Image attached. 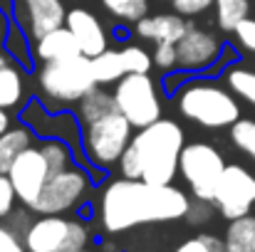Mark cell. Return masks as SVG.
I'll use <instances>...</instances> for the list:
<instances>
[{
	"mask_svg": "<svg viewBox=\"0 0 255 252\" xmlns=\"http://www.w3.org/2000/svg\"><path fill=\"white\" fill-rule=\"evenodd\" d=\"M0 252H27V245L17 230L7 223H0Z\"/></svg>",
	"mask_w": 255,
	"mask_h": 252,
	"instance_id": "cell-34",
	"label": "cell"
},
{
	"mask_svg": "<svg viewBox=\"0 0 255 252\" xmlns=\"http://www.w3.org/2000/svg\"><path fill=\"white\" fill-rule=\"evenodd\" d=\"M20 121L30 124L37 134V139H65L75 149H80L82 141V124L77 114H70L65 109L52 111L47 109L40 99H30L20 109Z\"/></svg>",
	"mask_w": 255,
	"mask_h": 252,
	"instance_id": "cell-12",
	"label": "cell"
},
{
	"mask_svg": "<svg viewBox=\"0 0 255 252\" xmlns=\"http://www.w3.org/2000/svg\"><path fill=\"white\" fill-rule=\"evenodd\" d=\"M10 180L17 190V198H20V205L25 208H32L40 198V193L45 190L52 170H50V164L45 159V154L40 151L37 144H32L30 149H25L15 164L10 168Z\"/></svg>",
	"mask_w": 255,
	"mask_h": 252,
	"instance_id": "cell-13",
	"label": "cell"
},
{
	"mask_svg": "<svg viewBox=\"0 0 255 252\" xmlns=\"http://www.w3.org/2000/svg\"><path fill=\"white\" fill-rule=\"evenodd\" d=\"M25 67H20L5 50H0V106L7 111L22 109L27 99V80Z\"/></svg>",
	"mask_w": 255,
	"mask_h": 252,
	"instance_id": "cell-17",
	"label": "cell"
},
{
	"mask_svg": "<svg viewBox=\"0 0 255 252\" xmlns=\"http://www.w3.org/2000/svg\"><path fill=\"white\" fill-rule=\"evenodd\" d=\"M223 80L236 96H241L243 101L255 106V70H248L243 65H231L223 72Z\"/></svg>",
	"mask_w": 255,
	"mask_h": 252,
	"instance_id": "cell-27",
	"label": "cell"
},
{
	"mask_svg": "<svg viewBox=\"0 0 255 252\" xmlns=\"http://www.w3.org/2000/svg\"><path fill=\"white\" fill-rule=\"evenodd\" d=\"M40 151L45 154L47 164H50V170L57 173L62 168H70L72 164H77V149L65 141V139H40L37 141Z\"/></svg>",
	"mask_w": 255,
	"mask_h": 252,
	"instance_id": "cell-25",
	"label": "cell"
},
{
	"mask_svg": "<svg viewBox=\"0 0 255 252\" xmlns=\"http://www.w3.org/2000/svg\"><path fill=\"white\" fill-rule=\"evenodd\" d=\"M17 203H20V198H17V190H15L10 175L0 173V223H5L17 210Z\"/></svg>",
	"mask_w": 255,
	"mask_h": 252,
	"instance_id": "cell-30",
	"label": "cell"
},
{
	"mask_svg": "<svg viewBox=\"0 0 255 252\" xmlns=\"http://www.w3.org/2000/svg\"><path fill=\"white\" fill-rule=\"evenodd\" d=\"M32 55H35V62L37 65H45V62H55V60H67V57H75V55H82L80 52V45L75 40V35L67 30V25L42 35L40 40L32 42Z\"/></svg>",
	"mask_w": 255,
	"mask_h": 252,
	"instance_id": "cell-18",
	"label": "cell"
},
{
	"mask_svg": "<svg viewBox=\"0 0 255 252\" xmlns=\"http://www.w3.org/2000/svg\"><path fill=\"white\" fill-rule=\"evenodd\" d=\"M161 2H171V0H161Z\"/></svg>",
	"mask_w": 255,
	"mask_h": 252,
	"instance_id": "cell-43",
	"label": "cell"
},
{
	"mask_svg": "<svg viewBox=\"0 0 255 252\" xmlns=\"http://www.w3.org/2000/svg\"><path fill=\"white\" fill-rule=\"evenodd\" d=\"M231 141L233 146L246 154L248 159L255 161V119H248V116H241L233 126H231Z\"/></svg>",
	"mask_w": 255,
	"mask_h": 252,
	"instance_id": "cell-29",
	"label": "cell"
},
{
	"mask_svg": "<svg viewBox=\"0 0 255 252\" xmlns=\"http://www.w3.org/2000/svg\"><path fill=\"white\" fill-rule=\"evenodd\" d=\"M223 243L226 252H255V215L228 220Z\"/></svg>",
	"mask_w": 255,
	"mask_h": 252,
	"instance_id": "cell-21",
	"label": "cell"
},
{
	"mask_svg": "<svg viewBox=\"0 0 255 252\" xmlns=\"http://www.w3.org/2000/svg\"><path fill=\"white\" fill-rule=\"evenodd\" d=\"M72 252H97V250H89V248H80V250H72Z\"/></svg>",
	"mask_w": 255,
	"mask_h": 252,
	"instance_id": "cell-42",
	"label": "cell"
},
{
	"mask_svg": "<svg viewBox=\"0 0 255 252\" xmlns=\"http://www.w3.org/2000/svg\"><path fill=\"white\" fill-rule=\"evenodd\" d=\"M173 104L183 119L203 129H226L241 119L238 96L213 77H188L176 89Z\"/></svg>",
	"mask_w": 255,
	"mask_h": 252,
	"instance_id": "cell-3",
	"label": "cell"
},
{
	"mask_svg": "<svg viewBox=\"0 0 255 252\" xmlns=\"http://www.w3.org/2000/svg\"><path fill=\"white\" fill-rule=\"evenodd\" d=\"M35 84L40 91V101L60 111L65 106H75L85 94H89L97 80L92 72V60L85 55H75L67 60H55L35 67Z\"/></svg>",
	"mask_w": 255,
	"mask_h": 252,
	"instance_id": "cell-4",
	"label": "cell"
},
{
	"mask_svg": "<svg viewBox=\"0 0 255 252\" xmlns=\"http://www.w3.org/2000/svg\"><path fill=\"white\" fill-rule=\"evenodd\" d=\"M122 52V60H124V67H127V75H149L156 65H154V55L141 47V45H134V42H127L124 47H119Z\"/></svg>",
	"mask_w": 255,
	"mask_h": 252,
	"instance_id": "cell-28",
	"label": "cell"
},
{
	"mask_svg": "<svg viewBox=\"0 0 255 252\" xmlns=\"http://www.w3.org/2000/svg\"><path fill=\"white\" fill-rule=\"evenodd\" d=\"M2 50L20 65V67H25V70H32L37 62H35V55H32V37L20 27V25H10V32H7V37H5V45H2Z\"/></svg>",
	"mask_w": 255,
	"mask_h": 252,
	"instance_id": "cell-24",
	"label": "cell"
},
{
	"mask_svg": "<svg viewBox=\"0 0 255 252\" xmlns=\"http://www.w3.org/2000/svg\"><path fill=\"white\" fill-rule=\"evenodd\" d=\"M154 65L164 72V75H169L173 70H181L178 67V50H176V45L173 42H159V45H154Z\"/></svg>",
	"mask_w": 255,
	"mask_h": 252,
	"instance_id": "cell-32",
	"label": "cell"
},
{
	"mask_svg": "<svg viewBox=\"0 0 255 252\" xmlns=\"http://www.w3.org/2000/svg\"><path fill=\"white\" fill-rule=\"evenodd\" d=\"M173 252H213V248L208 245L206 235L201 233V235L188 238V240H183L181 245H176V250H173Z\"/></svg>",
	"mask_w": 255,
	"mask_h": 252,
	"instance_id": "cell-36",
	"label": "cell"
},
{
	"mask_svg": "<svg viewBox=\"0 0 255 252\" xmlns=\"http://www.w3.org/2000/svg\"><path fill=\"white\" fill-rule=\"evenodd\" d=\"M10 25H12V17L0 10V50H2V45H5V37H7V32H10Z\"/></svg>",
	"mask_w": 255,
	"mask_h": 252,
	"instance_id": "cell-38",
	"label": "cell"
},
{
	"mask_svg": "<svg viewBox=\"0 0 255 252\" xmlns=\"http://www.w3.org/2000/svg\"><path fill=\"white\" fill-rule=\"evenodd\" d=\"M94 175L89 166L72 164L70 168H62L50 175L45 190L40 193L37 203L32 205L35 215H70L77 210L94 188Z\"/></svg>",
	"mask_w": 255,
	"mask_h": 252,
	"instance_id": "cell-6",
	"label": "cell"
},
{
	"mask_svg": "<svg viewBox=\"0 0 255 252\" xmlns=\"http://www.w3.org/2000/svg\"><path fill=\"white\" fill-rule=\"evenodd\" d=\"M188 208L191 195L183 188L173 183L156 185L124 175L104 183L94 203L99 228L109 235H119L139 225L181 220L186 218Z\"/></svg>",
	"mask_w": 255,
	"mask_h": 252,
	"instance_id": "cell-1",
	"label": "cell"
},
{
	"mask_svg": "<svg viewBox=\"0 0 255 252\" xmlns=\"http://www.w3.org/2000/svg\"><path fill=\"white\" fill-rule=\"evenodd\" d=\"M117 111H122L134 129H144L164 116V99L159 82L149 75H124L112 89Z\"/></svg>",
	"mask_w": 255,
	"mask_h": 252,
	"instance_id": "cell-7",
	"label": "cell"
},
{
	"mask_svg": "<svg viewBox=\"0 0 255 252\" xmlns=\"http://www.w3.org/2000/svg\"><path fill=\"white\" fill-rule=\"evenodd\" d=\"M134 27V35L144 42H151V45H159V42H178L186 30L191 27V20L178 15V12H156V15H144L139 22L131 25Z\"/></svg>",
	"mask_w": 255,
	"mask_h": 252,
	"instance_id": "cell-16",
	"label": "cell"
},
{
	"mask_svg": "<svg viewBox=\"0 0 255 252\" xmlns=\"http://www.w3.org/2000/svg\"><path fill=\"white\" fill-rule=\"evenodd\" d=\"M102 252H119V250H117V245H114V243H109V240H107V243H102Z\"/></svg>",
	"mask_w": 255,
	"mask_h": 252,
	"instance_id": "cell-41",
	"label": "cell"
},
{
	"mask_svg": "<svg viewBox=\"0 0 255 252\" xmlns=\"http://www.w3.org/2000/svg\"><path fill=\"white\" fill-rule=\"evenodd\" d=\"M104 12H109L122 25H134L149 15V0H99Z\"/></svg>",
	"mask_w": 255,
	"mask_h": 252,
	"instance_id": "cell-26",
	"label": "cell"
},
{
	"mask_svg": "<svg viewBox=\"0 0 255 252\" xmlns=\"http://www.w3.org/2000/svg\"><path fill=\"white\" fill-rule=\"evenodd\" d=\"M213 2L216 0H171V7L183 17H201L213 7Z\"/></svg>",
	"mask_w": 255,
	"mask_h": 252,
	"instance_id": "cell-33",
	"label": "cell"
},
{
	"mask_svg": "<svg viewBox=\"0 0 255 252\" xmlns=\"http://www.w3.org/2000/svg\"><path fill=\"white\" fill-rule=\"evenodd\" d=\"M223 154L208 141H188L178 159V178L188 185L191 198L213 200L218 180L226 170Z\"/></svg>",
	"mask_w": 255,
	"mask_h": 252,
	"instance_id": "cell-8",
	"label": "cell"
},
{
	"mask_svg": "<svg viewBox=\"0 0 255 252\" xmlns=\"http://www.w3.org/2000/svg\"><path fill=\"white\" fill-rule=\"evenodd\" d=\"M12 2H15L12 22L20 25L32 37V42L62 27L67 20L65 0H12Z\"/></svg>",
	"mask_w": 255,
	"mask_h": 252,
	"instance_id": "cell-14",
	"label": "cell"
},
{
	"mask_svg": "<svg viewBox=\"0 0 255 252\" xmlns=\"http://www.w3.org/2000/svg\"><path fill=\"white\" fill-rule=\"evenodd\" d=\"M213 205L226 220L251 215L255 205V173L241 164H228L218 180Z\"/></svg>",
	"mask_w": 255,
	"mask_h": 252,
	"instance_id": "cell-10",
	"label": "cell"
},
{
	"mask_svg": "<svg viewBox=\"0 0 255 252\" xmlns=\"http://www.w3.org/2000/svg\"><path fill=\"white\" fill-rule=\"evenodd\" d=\"M92 60V72H94V80L99 86H114L124 75H127V67H124V60H122V52L114 50V47H107L102 55L97 57H89Z\"/></svg>",
	"mask_w": 255,
	"mask_h": 252,
	"instance_id": "cell-22",
	"label": "cell"
},
{
	"mask_svg": "<svg viewBox=\"0 0 255 252\" xmlns=\"http://www.w3.org/2000/svg\"><path fill=\"white\" fill-rule=\"evenodd\" d=\"M12 7H15L12 0H0V10H2L5 15H10V17H12Z\"/></svg>",
	"mask_w": 255,
	"mask_h": 252,
	"instance_id": "cell-40",
	"label": "cell"
},
{
	"mask_svg": "<svg viewBox=\"0 0 255 252\" xmlns=\"http://www.w3.org/2000/svg\"><path fill=\"white\" fill-rule=\"evenodd\" d=\"M134 131L136 129L131 126V121L122 111H112V114L82 126L80 149L85 154V164L89 166L97 183L102 180V173L107 168L119 164V159L124 156Z\"/></svg>",
	"mask_w": 255,
	"mask_h": 252,
	"instance_id": "cell-5",
	"label": "cell"
},
{
	"mask_svg": "<svg viewBox=\"0 0 255 252\" xmlns=\"http://www.w3.org/2000/svg\"><path fill=\"white\" fill-rule=\"evenodd\" d=\"M233 37H236V42H238L241 50L255 55V17H246V20L236 27Z\"/></svg>",
	"mask_w": 255,
	"mask_h": 252,
	"instance_id": "cell-35",
	"label": "cell"
},
{
	"mask_svg": "<svg viewBox=\"0 0 255 252\" xmlns=\"http://www.w3.org/2000/svg\"><path fill=\"white\" fill-rule=\"evenodd\" d=\"M188 77H191L188 72H183V70H173V72H169V75L164 77L161 86H164V91H166V94H171V96H173V94H176V89L186 82Z\"/></svg>",
	"mask_w": 255,
	"mask_h": 252,
	"instance_id": "cell-37",
	"label": "cell"
},
{
	"mask_svg": "<svg viewBox=\"0 0 255 252\" xmlns=\"http://www.w3.org/2000/svg\"><path fill=\"white\" fill-rule=\"evenodd\" d=\"M183 146V126L176 119L161 116L159 121L134 131L124 156L117 164L119 175L156 185L173 183V178L178 175V159Z\"/></svg>",
	"mask_w": 255,
	"mask_h": 252,
	"instance_id": "cell-2",
	"label": "cell"
},
{
	"mask_svg": "<svg viewBox=\"0 0 255 252\" xmlns=\"http://www.w3.org/2000/svg\"><path fill=\"white\" fill-rule=\"evenodd\" d=\"M37 134L30 124L20 121L15 126H10L5 134H0V173H10V168L15 164V159L30 149L35 144Z\"/></svg>",
	"mask_w": 255,
	"mask_h": 252,
	"instance_id": "cell-19",
	"label": "cell"
},
{
	"mask_svg": "<svg viewBox=\"0 0 255 252\" xmlns=\"http://www.w3.org/2000/svg\"><path fill=\"white\" fill-rule=\"evenodd\" d=\"M176 50H178V67L183 72H188V75H203L206 72L208 75L216 67V62L221 60L226 42L216 30L191 22L186 35L176 42Z\"/></svg>",
	"mask_w": 255,
	"mask_h": 252,
	"instance_id": "cell-11",
	"label": "cell"
},
{
	"mask_svg": "<svg viewBox=\"0 0 255 252\" xmlns=\"http://www.w3.org/2000/svg\"><path fill=\"white\" fill-rule=\"evenodd\" d=\"M216 213H218V210H216L213 200H198V198H193V200H191V208H188V213H186L183 220H186L188 225H193V228H201V225H208Z\"/></svg>",
	"mask_w": 255,
	"mask_h": 252,
	"instance_id": "cell-31",
	"label": "cell"
},
{
	"mask_svg": "<svg viewBox=\"0 0 255 252\" xmlns=\"http://www.w3.org/2000/svg\"><path fill=\"white\" fill-rule=\"evenodd\" d=\"M10 126H12V116H10V111H7V109H2V106H0V134H5Z\"/></svg>",
	"mask_w": 255,
	"mask_h": 252,
	"instance_id": "cell-39",
	"label": "cell"
},
{
	"mask_svg": "<svg viewBox=\"0 0 255 252\" xmlns=\"http://www.w3.org/2000/svg\"><path fill=\"white\" fill-rule=\"evenodd\" d=\"M65 25L75 35V40L80 45V52L85 57H97L109 47V30L102 22V17L97 12H92L89 7H82V5L70 7Z\"/></svg>",
	"mask_w": 255,
	"mask_h": 252,
	"instance_id": "cell-15",
	"label": "cell"
},
{
	"mask_svg": "<svg viewBox=\"0 0 255 252\" xmlns=\"http://www.w3.org/2000/svg\"><path fill=\"white\" fill-rule=\"evenodd\" d=\"M27 252H72L92 240L89 225L70 215H37L25 233Z\"/></svg>",
	"mask_w": 255,
	"mask_h": 252,
	"instance_id": "cell-9",
	"label": "cell"
},
{
	"mask_svg": "<svg viewBox=\"0 0 255 252\" xmlns=\"http://www.w3.org/2000/svg\"><path fill=\"white\" fill-rule=\"evenodd\" d=\"M112 111H117L114 94L107 91V86H99V84L75 104V114H77V119H80L82 126L102 119V116H107V114H112Z\"/></svg>",
	"mask_w": 255,
	"mask_h": 252,
	"instance_id": "cell-20",
	"label": "cell"
},
{
	"mask_svg": "<svg viewBox=\"0 0 255 252\" xmlns=\"http://www.w3.org/2000/svg\"><path fill=\"white\" fill-rule=\"evenodd\" d=\"M213 12H216V27L221 32L233 35L236 27L246 17H251V0H216Z\"/></svg>",
	"mask_w": 255,
	"mask_h": 252,
	"instance_id": "cell-23",
	"label": "cell"
}]
</instances>
